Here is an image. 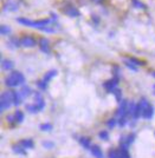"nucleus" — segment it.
I'll list each match as a JSON object with an SVG mask.
<instances>
[{"label": "nucleus", "instance_id": "2", "mask_svg": "<svg viewBox=\"0 0 155 158\" xmlns=\"http://www.w3.org/2000/svg\"><path fill=\"white\" fill-rule=\"evenodd\" d=\"M17 21L22 25L25 26H29V27H34V29H42L44 26H46L51 23V19H40V20H31V19H27V18H18Z\"/></svg>", "mask_w": 155, "mask_h": 158}, {"label": "nucleus", "instance_id": "31", "mask_svg": "<svg viewBox=\"0 0 155 158\" xmlns=\"http://www.w3.org/2000/svg\"><path fill=\"white\" fill-rule=\"evenodd\" d=\"M91 1H93V2H96V4H100L102 0H91Z\"/></svg>", "mask_w": 155, "mask_h": 158}, {"label": "nucleus", "instance_id": "9", "mask_svg": "<svg viewBox=\"0 0 155 158\" xmlns=\"http://www.w3.org/2000/svg\"><path fill=\"white\" fill-rule=\"evenodd\" d=\"M63 12H64V14L69 15V17H71V18H75V17H78V15H79V11H78V8L75 7V6H72V5H69V6L64 7Z\"/></svg>", "mask_w": 155, "mask_h": 158}, {"label": "nucleus", "instance_id": "22", "mask_svg": "<svg viewBox=\"0 0 155 158\" xmlns=\"http://www.w3.org/2000/svg\"><path fill=\"white\" fill-rule=\"evenodd\" d=\"M109 158H120V151L117 150H110L108 153Z\"/></svg>", "mask_w": 155, "mask_h": 158}, {"label": "nucleus", "instance_id": "8", "mask_svg": "<svg viewBox=\"0 0 155 158\" xmlns=\"http://www.w3.org/2000/svg\"><path fill=\"white\" fill-rule=\"evenodd\" d=\"M117 78H113V79H110L108 82H105V83L103 84V86L105 87V90L110 92V93H113L114 91L117 89Z\"/></svg>", "mask_w": 155, "mask_h": 158}, {"label": "nucleus", "instance_id": "21", "mask_svg": "<svg viewBox=\"0 0 155 158\" xmlns=\"http://www.w3.org/2000/svg\"><path fill=\"white\" fill-rule=\"evenodd\" d=\"M14 117H16V121H18V123H22L24 121V114L22 111H17L14 113Z\"/></svg>", "mask_w": 155, "mask_h": 158}, {"label": "nucleus", "instance_id": "15", "mask_svg": "<svg viewBox=\"0 0 155 158\" xmlns=\"http://www.w3.org/2000/svg\"><path fill=\"white\" fill-rule=\"evenodd\" d=\"M23 96L20 92H14V105H19L23 102Z\"/></svg>", "mask_w": 155, "mask_h": 158}, {"label": "nucleus", "instance_id": "13", "mask_svg": "<svg viewBox=\"0 0 155 158\" xmlns=\"http://www.w3.org/2000/svg\"><path fill=\"white\" fill-rule=\"evenodd\" d=\"M1 66H2L4 70H12L14 67V63L12 60H10V59H4L1 61Z\"/></svg>", "mask_w": 155, "mask_h": 158}, {"label": "nucleus", "instance_id": "33", "mask_svg": "<svg viewBox=\"0 0 155 158\" xmlns=\"http://www.w3.org/2000/svg\"><path fill=\"white\" fill-rule=\"evenodd\" d=\"M153 77L155 78V72H153Z\"/></svg>", "mask_w": 155, "mask_h": 158}, {"label": "nucleus", "instance_id": "32", "mask_svg": "<svg viewBox=\"0 0 155 158\" xmlns=\"http://www.w3.org/2000/svg\"><path fill=\"white\" fill-rule=\"evenodd\" d=\"M153 93H154V94H155V84H154V85H153Z\"/></svg>", "mask_w": 155, "mask_h": 158}, {"label": "nucleus", "instance_id": "18", "mask_svg": "<svg viewBox=\"0 0 155 158\" xmlns=\"http://www.w3.org/2000/svg\"><path fill=\"white\" fill-rule=\"evenodd\" d=\"M26 110H29L31 113H37L39 111L38 106L36 104H30V105H26Z\"/></svg>", "mask_w": 155, "mask_h": 158}, {"label": "nucleus", "instance_id": "10", "mask_svg": "<svg viewBox=\"0 0 155 158\" xmlns=\"http://www.w3.org/2000/svg\"><path fill=\"white\" fill-rule=\"evenodd\" d=\"M34 100H36V103H34V104L38 106L39 111H40V110H43V109H44V106H45V102H44L43 96H42L39 92L34 93Z\"/></svg>", "mask_w": 155, "mask_h": 158}, {"label": "nucleus", "instance_id": "12", "mask_svg": "<svg viewBox=\"0 0 155 158\" xmlns=\"http://www.w3.org/2000/svg\"><path fill=\"white\" fill-rule=\"evenodd\" d=\"M39 47H40V50H42V51H43L44 53H50L49 40H47V39H45V38L40 39V41H39Z\"/></svg>", "mask_w": 155, "mask_h": 158}, {"label": "nucleus", "instance_id": "7", "mask_svg": "<svg viewBox=\"0 0 155 158\" xmlns=\"http://www.w3.org/2000/svg\"><path fill=\"white\" fill-rule=\"evenodd\" d=\"M36 44H37L36 39L30 36H26L20 39V45L23 47H33V46H36Z\"/></svg>", "mask_w": 155, "mask_h": 158}, {"label": "nucleus", "instance_id": "28", "mask_svg": "<svg viewBox=\"0 0 155 158\" xmlns=\"http://www.w3.org/2000/svg\"><path fill=\"white\" fill-rule=\"evenodd\" d=\"M124 63H125V65H127L128 67L132 68L133 71H136V70H137V68H136V66H135V65H133L132 63H130V61L128 60V59H127V60H124Z\"/></svg>", "mask_w": 155, "mask_h": 158}, {"label": "nucleus", "instance_id": "20", "mask_svg": "<svg viewBox=\"0 0 155 158\" xmlns=\"http://www.w3.org/2000/svg\"><path fill=\"white\" fill-rule=\"evenodd\" d=\"M81 144L84 146V148H86V149H90L91 148V145H90V141L88 139V138H81Z\"/></svg>", "mask_w": 155, "mask_h": 158}, {"label": "nucleus", "instance_id": "27", "mask_svg": "<svg viewBox=\"0 0 155 158\" xmlns=\"http://www.w3.org/2000/svg\"><path fill=\"white\" fill-rule=\"evenodd\" d=\"M100 138H101V139H104V141H107V139H108L109 138V135H108V132H107V131H102V132H100Z\"/></svg>", "mask_w": 155, "mask_h": 158}, {"label": "nucleus", "instance_id": "1", "mask_svg": "<svg viewBox=\"0 0 155 158\" xmlns=\"http://www.w3.org/2000/svg\"><path fill=\"white\" fill-rule=\"evenodd\" d=\"M24 83H25V77L22 72H18V71H14L12 73L5 78V84L8 87H18V86H24Z\"/></svg>", "mask_w": 155, "mask_h": 158}, {"label": "nucleus", "instance_id": "5", "mask_svg": "<svg viewBox=\"0 0 155 158\" xmlns=\"http://www.w3.org/2000/svg\"><path fill=\"white\" fill-rule=\"evenodd\" d=\"M19 10V4L17 0H7L4 5V12H16Z\"/></svg>", "mask_w": 155, "mask_h": 158}, {"label": "nucleus", "instance_id": "29", "mask_svg": "<svg viewBox=\"0 0 155 158\" xmlns=\"http://www.w3.org/2000/svg\"><path fill=\"white\" fill-rule=\"evenodd\" d=\"M40 30L44 31V32H47V33H54V32H56V30H54V29H51V27H46V26L42 27Z\"/></svg>", "mask_w": 155, "mask_h": 158}, {"label": "nucleus", "instance_id": "26", "mask_svg": "<svg viewBox=\"0 0 155 158\" xmlns=\"http://www.w3.org/2000/svg\"><path fill=\"white\" fill-rule=\"evenodd\" d=\"M128 60L130 61L133 65H135V66H140V65H142V61L137 60V59H135V58H130V59H128Z\"/></svg>", "mask_w": 155, "mask_h": 158}, {"label": "nucleus", "instance_id": "19", "mask_svg": "<svg viewBox=\"0 0 155 158\" xmlns=\"http://www.w3.org/2000/svg\"><path fill=\"white\" fill-rule=\"evenodd\" d=\"M120 158H130L127 148H123V146L121 148V150H120Z\"/></svg>", "mask_w": 155, "mask_h": 158}, {"label": "nucleus", "instance_id": "11", "mask_svg": "<svg viewBox=\"0 0 155 158\" xmlns=\"http://www.w3.org/2000/svg\"><path fill=\"white\" fill-rule=\"evenodd\" d=\"M90 150H91V153H93V157L104 158V156H103V152H102V150L100 149V146H98V145H91Z\"/></svg>", "mask_w": 155, "mask_h": 158}, {"label": "nucleus", "instance_id": "30", "mask_svg": "<svg viewBox=\"0 0 155 158\" xmlns=\"http://www.w3.org/2000/svg\"><path fill=\"white\" fill-rule=\"evenodd\" d=\"M115 125H116V121H115V119H109V121H108V126H109V128H110V129L114 128Z\"/></svg>", "mask_w": 155, "mask_h": 158}, {"label": "nucleus", "instance_id": "23", "mask_svg": "<svg viewBox=\"0 0 155 158\" xmlns=\"http://www.w3.org/2000/svg\"><path fill=\"white\" fill-rule=\"evenodd\" d=\"M113 94L115 96L117 102H120V103L122 102V96H121V90H120V89H116V90L113 92Z\"/></svg>", "mask_w": 155, "mask_h": 158}, {"label": "nucleus", "instance_id": "3", "mask_svg": "<svg viewBox=\"0 0 155 158\" xmlns=\"http://www.w3.org/2000/svg\"><path fill=\"white\" fill-rule=\"evenodd\" d=\"M12 105H14V92L12 91H6L1 94L0 99V106H1V112L5 110H8Z\"/></svg>", "mask_w": 155, "mask_h": 158}, {"label": "nucleus", "instance_id": "6", "mask_svg": "<svg viewBox=\"0 0 155 158\" xmlns=\"http://www.w3.org/2000/svg\"><path fill=\"white\" fill-rule=\"evenodd\" d=\"M128 104H129V102H127V100H122L120 103L118 110H117V114L120 116V118H125L128 116Z\"/></svg>", "mask_w": 155, "mask_h": 158}, {"label": "nucleus", "instance_id": "24", "mask_svg": "<svg viewBox=\"0 0 155 158\" xmlns=\"http://www.w3.org/2000/svg\"><path fill=\"white\" fill-rule=\"evenodd\" d=\"M132 2H133V5L135 6V7H137V8H146V6L141 2V1H139V0H132Z\"/></svg>", "mask_w": 155, "mask_h": 158}, {"label": "nucleus", "instance_id": "14", "mask_svg": "<svg viewBox=\"0 0 155 158\" xmlns=\"http://www.w3.org/2000/svg\"><path fill=\"white\" fill-rule=\"evenodd\" d=\"M20 144H22V146L24 149H31V148H33V142L31 139H24V141H22Z\"/></svg>", "mask_w": 155, "mask_h": 158}, {"label": "nucleus", "instance_id": "4", "mask_svg": "<svg viewBox=\"0 0 155 158\" xmlns=\"http://www.w3.org/2000/svg\"><path fill=\"white\" fill-rule=\"evenodd\" d=\"M57 73H58V72H57L56 70H50L49 72H46V75H44V78L38 82V86L42 89V90H45L47 86V83H49L52 78H54V77L57 75Z\"/></svg>", "mask_w": 155, "mask_h": 158}, {"label": "nucleus", "instance_id": "16", "mask_svg": "<svg viewBox=\"0 0 155 158\" xmlns=\"http://www.w3.org/2000/svg\"><path fill=\"white\" fill-rule=\"evenodd\" d=\"M20 93H22V96H23V98H26L30 96V93H31V89L29 87V86H23V89L19 91Z\"/></svg>", "mask_w": 155, "mask_h": 158}, {"label": "nucleus", "instance_id": "17", "mask_svg": "<svg viewBox=\"0 0 155 158\" xmlns=\"http://www.w3.org/2000/svg\"><path fill=\"white\" fill-rule=\"evenodd\" d=\"M0 32H1L2 36H8V34L11 33V27H10V26H6V25H2V26L0 27Z\"/></svg>", "mask_w": 155, "mask_h": 158}, {"label": "nucleus", "instance_id": "25", "mask_svg": "<svg viewBox=\"0 0 155 158\" xmlns=\"http://www.w3.org/2000/svg\"><path fill=\"white\" fill-rule=\"evenodd\" d=\"M40 130L42 131H51L52 130V125L51 124H42L40 125Z\"/></svg>", "mask_w": 155, "mask_h": 158}]
</instances>
